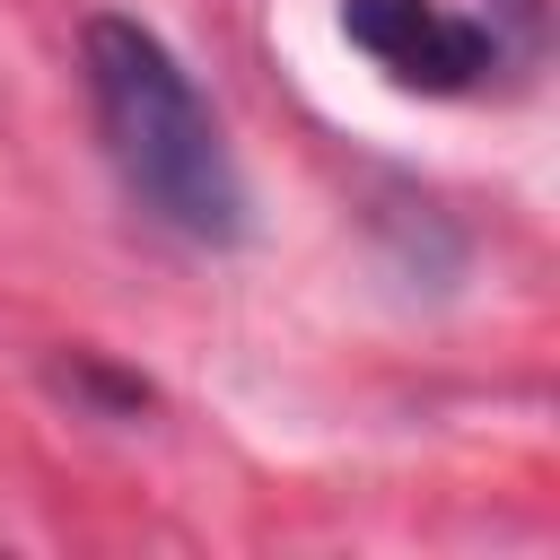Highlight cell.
<instances>
[{
  "mask_svg": "<svg viewBox=\"0 0 560 560\" xmlns=\"http://www.w3.org/2000/svg\"><path fill=\"white\" fill-rule=\"evenodd\" d=\"M79 79H88V114H96L105 158L131 184V201L158 228H175L184 245H245V228H254L245 166L219 131L210 96L175 61V44L122 9H96L79 26Z\"/></svg>",
  "mask_w": 560,
  "mask_h": 560,
  "instance_id": "6da1fadb",
  "label": "cell"
},
{
  "mask_svg": "<svg viewBox=\"0 0 560 560\" xmlns=\"http://www.w3.org/2000/svg\"><path fill=\"white\" fill-rule=\"evenodd\" d=\"M341 35L411 96H472L508 61V35L446 0H341Z\"/></svg>",
  "mask_w": 560,
  "mask_h": 560,
  "instance_id": "7a4b0ae2",
  "label": "cell"
}]
</instances>
